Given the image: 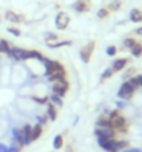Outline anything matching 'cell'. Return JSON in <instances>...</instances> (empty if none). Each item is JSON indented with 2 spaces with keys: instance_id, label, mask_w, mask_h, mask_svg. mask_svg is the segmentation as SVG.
I'll return each mask as SVG.
<instances>
[{
  "instance_id": "cell-1",
  "label": "cell",
  "mask_w": 142,
  "mask_h": 152,
  "mask_svg": "<svg viewBox=\"0 0 142 152\" xmlns=\"http://www.w3.org/2000/svg\"><path fill=\"white\" fill-rule=\"evenodd\" d=\"M41 63L43 64V67H45V71H43V75H45V77L56 73V71H60V70L66 69L60 61H57V60H52V59H49V57H45V56L42 57Z\"/></svg>"
},
{
  "instance_id": "cell-2",
  "label": "cell",
  "mask_w": 142,
  "mask_h": 152,
  "mask_svg": "<svg viewBox=\"0 0 142 152\" xmlns=\"http://www.w3.org/2000/svg\"><path fill=\"white\" fill-rule=\"evenodd\" d=\"M9 57H11L15 61H28L29 60V49L11 46V52H10Z\"/></svg>"
},
{
  "instance_id": "cell-3",
  "label": "cell",
  "mask_w": 142,
  "mask_h": 152,
  "mask_svg": "<svg viewBox=\"0 0 142 152\" xmlns=\"http://www.w3.org/2000/svg\"><path fill=\"white\" fill-rule=\"evenodd\" d=\"M70 21H71V17H70L66 11H59L55 17V25L57 29H60V31L67 29V27L70 25Z\"/></svg>"
},
{
  "instance_id": "cell-4",
  "label": "cell",
  "mask_w": 142,
  "mask_h": 152,
  "mask_svg": "<svg viewBox=\"0 0 142 152\" xmlns=\"http://www.w3.org/2000/svg\"><path fill=\"white\" fill-rule=\"evenodd\" d=\"M95 46H96L95 41H89L85 46L81 48V50H79V57H81V60H82V63L87 64V63L91 61V57H92L93 50H95Z\"/></svg>"
},
{
  "instance_id": "cell-5",
  "label": "cell",
  "mask_w": 142,
  "mask_h": 152,
  "mask_svg": "<svg viewBox=\"0 0 142 152\" xmlns=\"http://www.w3.org/2000/svg\"><path fill=\"white\" fill-rule=\"evenodd\" d=\"M68 89H70V84H68L67 80L56 81V83H53V85H52V91H53V94H56V95L60 96V98L66 96V94H67Z\"/></svg>"
},
{
  "instance_id": "cell-6",
  "label": "cell",
  "mask_w": 142,
  "mask_h": 152,
  "mask_svg": "<svg viewBox=\"0 0 142 152\" xmlns=\"http://www.w3.org/2000/svg\"><path fill=\"white\" fill-rule=\"evenodd\" d=\"M134 92H135V89L131 87V84H130L128 81H124V83L121 84V87H120L119 92H117V96H119L120 99H123V101H128V99L133 98Z\"/></svg>"
},
{
  "instance_id": "cell-7",
  "label": "cell",
  "mask_w": 142,
  "mask_h": 152,
  "mask_svg": "<svg viewBox=\"0 0 142 152\" xmlns=\"http://www.w3.org/2000/svg\"><path fill=\"white\" fill-rule=\"evenodd\" d=\"M93 134L96 135V138H107L113 140L116 137V130L111 127H96Z\"/></svg>"
},
{
  "instance_id": "cell-8",
  "label": "cell",
  "mask_w": 142,
  "mask_h": 152,
  "mask_svg": "<svg viewBox=\"0 0 142 152\" xmlns=\"http://www.w3.org/2000/svg\"><path fill=\"white\" fill-rule=\"evenodd\" d=\"M110 127L116 131H125L127 130V120L121 115H117L116 117L110 119Z\"/></svg>"
},
{
  "instance_id": "cell-9",
  "label": "cell",
  "mask_w": 142,
  "mask_h": 152,
  "mask_svg": "<svg viewBox=\"0 0 142 152\" xmlns=\"http://www.w3.org/2000/svg\"><path fill=\"white\" fill-rule=\"evenodd\" d=\"M4 18L7 20V21H10L11 24H21L25 21L23 14H17L15 11H13V10H7V11H6Z\"/></svg>"
},
{
  "instance_id": "cell-10",
  "label": "cell",
  "mask_w": 142,
  "mask_h": 152,
  "mask_svg": "<svg viewBox=\"0 0 142 152\" xmlns=\"http://www.w3.org/2000/svg\"><path fill=\"white\" fill-rule=\"evenodd\" d=\"M11 141L15 144H18L21 148H24V138H23V131L18 127H13L11 129Z\"/></svg>"
},
{
  "instance_id": "cell-11",
  "label": "cell",
  "mask_w": 142,
  "mask_h": 152,
  "mask_svg": "<svg viewBox=\"0 0 142 152\" xmlns=\"http://www.w3.org/2000/svg\"><path fill=\"white\" fill-rule=\"evenodd\" d=\"M73 7L77 13H87L91 9V0H77L73 4Z\"/></svg>"
},
{
  "instance_id": "cell-12",
  "label": "cell",
  "mask_w": 142,
  "mask_h": 152,
  "mask_svg": "<svg viewBox=\"0 0 142 152\" xmlns=\"http://www.w3.org/2000/svg\"><path fill=\"white\" fill-rule=\"evenodd\" d=\"M46 81L47 83H56V81H61V80H66L67 78V71L64 70H60V71H56V73L50 74V75H47V77H45Z\"/></svg>"
},
{
  "instance_id": "cell-13",
  "label": "cell",
  "mask_w": 142,
  "mask_h": 152,
  "mask_svg": "<svg viewBox=\"0 0 142 152\" xmlns=\"http://www.w3.org/2000/svg\"><path fill=\"white\" fill-rule=\"evenodd\" d=\"M21 131H23L24 145H25V147L31 145V144H32V140H31V131H32V126L28 124V123H27V124H24V126H23Z\"/></svg>"
},
{
  "instance_id": "cell-14",
  "label": "cell",
  "mask_w": 142,
  "mask_h": 152,
  "mask_svg": "<svg viewBox=\"0 0 142 152\" xmlns=\"http://www.w3.org/2000/svg\"><path fill=\"white\" fill-rule=\"evenodd\" d=\"M46 115L49 117L50 121H56L57 120V109H56V106L50 102H47L46 103Z\"/></svg>"
},
{
  "instance_id": "cell-15",
  "label": "cell",
  "mask_w": 142,
  "mask_h": 152,
  "mask_svg": "<svg viewBox=\"0 0 142 152\" xmlns=\"http://www.w3.org/2000/svg\"><path fill=\"white\" fill-rule=\"evenodd\" d=\"M127 63H128V59H125V57H123V59H116L114 61H113V64H111V70H113L114 73L121 71L123 69H125Z\"/></svg>"
},
{
  "instance_id": "cell-16",
  "label": "cell",
  "mask_w": 142,
  "mask_h": 152,
  "mask_svg": "<svg viewBox=\"0 0 142 152\" xmlns=\"http://www.w3.org/2000/svg\"><path fill=\"white\" fill-rule=\"evenodd\" d=\"M42 133H43V127H42L41 124H38L36 123L35 126H32V131H31V140H32V142L41 138Z\"/></svg>"
},
{
  "instance_id": "cell-17",
  "label": "cell",
  "mask_w": 142,
  "mask_h": 152,
  "mask_svg": "<svg viewBox=\"0 0 142 152\" xmlns=\"http://www.w3.org/2000/svg\"><path fill=\"white\" fill-rule=\"evenodd\" d=\"M10 52H11V45H10V42L7 41V39H4V38H0V53L10 56Z\"/></svg>"
},
{
  "instance_id": "cell-18",
  "label": "cell",
  "mask_w": 142,
  "mask_h": 152,
  "mask_svg": "<svg viewBox=\"0 0 142 152\" xmlns=\"http://www.w3.org/2000/svg\"><path fill=\"white\" fill-rule=\"evenodd\" d=\"M73 41H61V42H49L47 48L50 49H57V48H63V46H71Z\"/></svg>"
},
{
  "instance_id": "cell-19",
  "label": "cell",
  "mask_w": 142,
  "mask_h": 152,
  "mask_svg": "<svg viewBox=\"0 0 142 152\" xmlns=\"http://www.w3.org/2000/svg\"><path fill=\"white\" fill-rule=\"evenodd\" d=\"M130 20L133 23H139V21H142V13L138 9H133L130 11Z\"/></svg>"
},
{
  "instance_id": "cell-20",
  "label": "cell",
  "mask_w": 142,
  "mask_h": 152,
  "mask_svg": "<svg viewBox=\"0 0 142 152\" xmlns=\"http://www.w3.org/2000/svg\"><path fill=\"white\" fill-rule=\"evenodd\" d=\"M63 147H64V140H63V135H61V134L55 135V138H53V148H55V149H61Z\"/></svg>"
},
{
  "instance_id": "cell-21",
  "label": "cell",
  "mask_w": 142,
  "mask_h": 152,
  "mask_svg": "<svg viewBox=\"0 0 142 152\" xmlns=\"http://www.w3.org/2000/svg\"><path fill=\"white\" fill-rule=\"evenodd\" d=\"M95 124H96V127H110V120L107 119L106 115H102L100 117H98Z\"/></svg>"
},
{
  "instance_id": "cell-22",
  "label": "cell",
  "mask_w": 142,
  "mask_h": 152,
  "mask_svg": "<svg viewBox=\"0 0 142 152\" xmlns=\"http://www.w3.org/2000/svg\"><path fill=\"white\" fill-rule=\"evenodd\" d=\"M106 9L109 10V11H119L121 9V0H111Z\"/></svg>"
},
{
  "instance_id": "cell-23",
  "label": "cell",
  "mask_w": 142,
  "mask_h": 152,
  "mask_svg": "<svg viewBox=\"0 0 142 152\" xmlns=\"http://www.w3.org/2000/svg\"><path fill=\"white\" fill-rule=\"evenodd\" d=\"M49 102L53 103L55 106H57V107H61V106H63V98L57 96L56 94H52L50 96H49Z\"/></svg>"
},
{
  "instance_id": "cell-24",
  "label": "cell",
  "mask_w": 142,
  "mask_h": 152,
  "mask_svg": "<svg viewBox=\"0 0 142 152\" xmlns=\"http://www.w3.org/2000/svg\"><path fill=\"white\" fill-rule=\"evenodd\" d=\"M130 50H131V55H133L134 57H139V56H142V45L137 42Z\"/></svg>"
},
{
  "instance_id": "cell-25",
  "label": "cell",
  "mask_w": 142,
  "mask_h": 152,
  "mask_svg": "<svg viewBox=\"0 0 142 152\" xmlns=\"http://www.w3.org/2000/svg\"><path fill=\"white\" fill-rule=\"evenodd\" d=\"M43 38H45L46 43H49V42H57V41H59V35H57L56 32H45Z\"/></svg>"
},
{
  "instance_id": "cell-26",
  "label": "cell",
  "mask_w": 142,
  "mask_h": 152,
  "mask_svg": "<svg viewBox=\"0 0 142 152\" xmlns=\"http://www.w3.org/2000/svg\"><path fill=\"white\" fill-rule=\"evenodd\" d=\"M31 99H32L33 102H36L38 105H46V103L49 102V96H35V95H33Z\"/></svg>"
},
{
  "instance_id": "cell-27",
  "label": "cell",
  "mask_w": 142,
  "mask_h": 152,
  "mask_svg": "<svg viewBox=\"0 0 142 152\" xmlns=\"http://www.w3.org/2000/svg\"><path fill=\"white\" fill-rule=\"evenodd\" d=\"M109 14H110V11L106 7H103V9H99L98 10V18H102V20H105V18H107L109 17Z\"/></svg>"
},
{
  "instance_id": "cell-28",
  "label": "cell",
  "mask_w": 142,
  "mask_h": 152,
  "mask_svg": "<svg viewBox=\"0 0 142 152\" xmlns=\"http://www.w3.org/2000/svg\"><path fill=\"white\" fill-rule=\"evenodd\" d=\"M114 74V71L111 70V67H109V69H106L103 73H102V75H100V81H105V80H107V78H110L111 75Z\"/></svg>"
},
{
  "instance_id": "cell-29",
  "label": "cell",
  "mask_w": 142,
  "mask_h": 152,
  "mask_svg": "<svg viewBox=\"0 0 142 152\" xmlns=\"http://www.w3.org/2000/svg\"><path fill=\"white\" fill-rule=\"evenodd\" d=\"M21 151H23V148L20 147L18 144L13 142V141H11V144L7 147V152H21Z\"/></svg>"
},
{
  "instance_id": "cell-30",
  "label": "cell",
  "mask_w": 142,
  "mask_h": 152,
  "mask_svg": "<svg viewBox=\"0 0 142 152\" xmlns=\"http://www.w3.org/2000/svg\"><path fill=\"white\" fill-rule=\"evenodd\" d=\"M47 120H49V117H47V115H46V113H45V115H38L36 116V123H38V124H41L42 127L47 123Z\"/></svg>"
},
{
  "instance_id": "cell-31",
  "label": "cell",
  "mask_w": 142,
  "mask_h": 152,
  "mask_svg": "<svg viewBox=\"0 0 142 152\" xmlns=\"http://www.w3.org/2000/svg\"><path fill=\"white\" fill-rule=\"evenodd\" d=\"M135 43H137V41H135L134 38H125V39L123 41L124 48H128V49H131V48H133Z\"/></svg>"
},
{
  "instance_id": "cell-32",
  "label": "cell",
  "mask_w": 142,
  "mask_h": 152,
  "mask_svg": "<svg viewBox=\"0 0 142 152\" xmlns=\"http://www.w3.org/2000/svg\"><path fill=\"white\" fill-rule=\"evenodd\" d=\"M7 32L9 34H11V35H14V37H21V29H20V28H17V27H9L7 28Z\"/></svg>"
},
{
  "instance_id": "cell-33",
  "label": "cell",
  "mask_w": 142,
  "mask_h": 152,
  "mask_svg": "<svg viewBox=\"0 0 142 152\" xmlns=\"http://www.w3.org/2000/svg\"><path fill=\"white\" fill-rule=\"evenodd\" d=\"M116 53H117V48H116L114 45H110V46L106 48V55L107 56L113 57V56H116Z\"/></svg>"
},
{
  "instance_id": "cell-34",
  "label": "cell",
  "mask_w": 142,
  "mask_h": 152,
  "mask_svg": "<svg viewBox=\"0 0 142 152\" xmlns=\"http://www.w3.org/2000/svg\"><path fill=\"white\" fill-rule=\"evenodd\" d=\"M130 147V142L125 141V140H121V141H117V148L119 151H123V149H127Z\"/></svg>"
},
{
  "instance_id": "cell-35",
  "label": "cell",
  "mask_w": 142,
  "mask_h": 152,
  "mask_svg": "<svg viewBox=\"0 0 142 152\" xmlns=\"http://www.w3.org/2000/svg\"><path fill=\"white\" fill-rule=\"evenodd\" d=\"M134 73H135V69H134V67H131V69H128V70H127V71H125V73L123 74V78L125 80V81H127V80H128V78H131V77H134Z\"/></svg>"
},
{
  "instance_id": "cell-36",
  "label": "cell",
  "mask_w": 142,
  "mask_h": 152,
  "mask_svg": "<svg viewBox=\"0 0 142 152\" xmlns=\"http://www.w3.org/2000/svg\"><path fill=\"white\" fill-rule=\"evenodd\" d=\"M121 152H139V149H137V148H127V149H123Z\"/></svg>"
},
{
  "instance_id": "cell-37",
  "label": "cell",
  "mask_w": 142,
  "mask_h": 152,
  "mask_svg": "<svg viewBox=\"0 0 142 152\" xmlns=\"http://www.w3.org/2000/svg\"><path fill=\"white\" fill-rule=\"evenodd\" d=\"M0 152H7V145L3 142H0Z\"/></svg>"
},
{
  "instance_id": "cell-38",
  "label": "cell",
  "mask_w": 142,
  "mask_h": 152,
  "mask_svg": "<svg viewBox=\"0 0 142 152\" xmlns=\"http://www.w3.org/2000/svg\"><path fill=\"white\" fill-rule=\"evenodd\" d=\"M135 80H137L138 85H139V87H142V74H141V75H137V77H135Z\"/></svg>"
},
{
  "instance_id": "cell-39",
  "label": "cell",
  "mask_w": 142,
  "mask_h": 152,
  "mask_svg": "<svg viewBox=\"0 0 142 152\" xmlns=\"http://www.w3.org/2000/svg\"><path fill=\"white\" fill-rule=\"evenodd\" d=\"M123 107H125V103L123 101H119L117 102V109H123Z\"/></svg>"
},
{
  "instance_id": "cell-40",
  "label": "cell",
  "mask_w": 142,
  "mask_h": 152,
  "mask_svg": "<svg viewBox=\"0 0 142 152\" xmlns=\"http://www.w3.org/2000/svg\"><path fill=\"white\" fill-rule=\"evenodd\" d=\"M135 34H137V35H142V27L137 28V29H135Z\"/></svg>"
},
{
  "instance_id": "cell-41",
  "label": "cell",
  "mask_w": 142,
  "mask_h": 152,
  "mask_svg": "<svg viewBox=\"0 0 142 152\" xmlns=\"http://www.w3.org/2000/svg\"><path fill=\"white\" fill-rule=\"evenodd\" d=\"M0 23H1V17H0Z\"/></svg>"
},
{
  "instance_id": "cell-42",
  "label": "cell",
  "mask_w": 142,
  "mask_h": 152,
  "mask_svg": "<svg viewBox=\"0 0 142 152\" xmlns=\"http://www.w3.org/2000/svg\"><path fill=\"white\" fill-rule=\"evenodd\" d=\"M0 55H1V53H0Z\"/></svg>"
}]
</instances>
